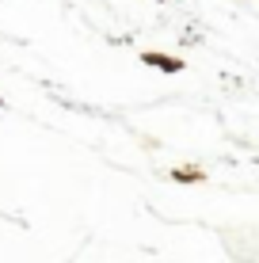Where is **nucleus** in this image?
Here are the masks:
<instances>
[{"instance_id":"1","label":"nucleus","mask_w":259,"mask_h":263,"mask_svg":"<svg viewBox=\"0 0 259 263\" xmlns=\"http://www.w3.org/2000/svg\"><path fill=\"white\" fill-rule=\"evenodd\" d=\"M141 61H145V65H153V69H160V72H183V61L172 58V53H153V50H145V53H141Z\"/></svg>"},{"instance_id":"2","label":"nucleus","mask_w":259,"mask_h":263,"mask_svg":"<svg viewBox=\"0 0 259 263\" xmlns=\"http://www.w3.org/2000/svg\"><path fill=\"white\" fill-rule=\"evenodd\" d=\"M172 179H175V183H202L206 176H202V168H175Z\"/></svg>"},{"instance_id":"3","label":"nucleus","mask_w":259,"mask_h":263,"mask_svg":"<svg viewBox=\"0 0 259 263\" xmlns=\"http://www.w3.org/2000/svg\"><path fill=\"white\" fill-rule=\"evenodd\" d=\"M156 4H168V0H156Z\"/></svg>"},{"instance_id":"4","label":"nucleus","mask_w":259,"mask_h":263,"mask_svg":"<svg viewBox=\"0 0 259 263\" xmlns=\"http://www.w3.org/2000/svg\"><path fill=\"white\" fill-rule=\"evenodd\" d=\"M0 107H4V99H0Z\"/></svg>"}]
</instances>
